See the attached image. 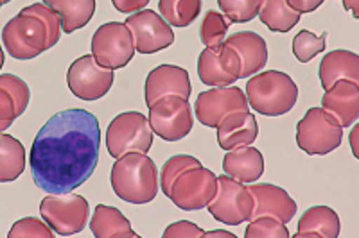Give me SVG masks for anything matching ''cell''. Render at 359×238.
<instances>
[{"mask_svg":"<svg viewBox=\"0 0 359 238\" xmlns=\"http://www.w3.org/2000/svg\"><path fill=\"white\" fill-rule=\"evenodd\" d=\"M101 127L95 115L72 108L53 115L38 131L29 167L38 188L65 194L90 179L99 163Z\"/></svg>","mask_w":359,"mask_h":238,"instance_id":"obj_1","label":"cell"},{"mask_svg":"<svg viewBox=\"0 0 359 238\" xmlns=\"http://www.w3.org/2000/svg\"><path fill=\"white\" fill-rule=\"evenodd\" d=\"M110 181L115 195L130 204H147L158 194V170L144 153H128L117 158Z\"/></svg>","mask_w":359,"mask_h":238,"instance_id":"obj_2","label":"cell"},{"mask_svg":"<svg viewBox=\"0 0 359 238\" xmlns=\"http://www.w3.org/2000/svg\"><path fill=\"white\" fill-rule=\"evenodd\" d=\"M246 101L259 115L282 117L297 104L298 86L280 70L257 72L246 83Z\"/></svg>","mask_w":359,"mask_h":238,"instance_id":"obj_3","label":"cell"},{"mask_svg":"<svg viewBox=\"0 0 359 238\" xmlns=\"http://www.w3.org/2000/svg\"><path fill=\"white\" fill-rule=\"evenodd\" d=\"M343 127L322 108H309L297 124V146L309 156H325L341 146Z\"/></svg>","mask_w":359,"mask_h":238,"instance_id":"obj_4","label":"cell"},{"mask_svg":"<svg viewBox=\"0 0 359 238\" xmlns=\"http://www.w3.org/2000/svg\"><path fill=\"white\" fill-rule=\"evenodd\" d=\"M151 146L153 130L140 111H124L108 125L107 149L111 158H121L128 153L147 154Z\"/></svg>","mask_w":359,"mask_h":238,"instance_id":"obj_5","label":"cell"},{"mask_svg":"<svg viewBox=\"0 0 359 238\" xmlns=\"http://www.w3.org/2000/svg\"><path fill=\"white\" fill-rule=\"evenodd\" d=\"M40 215L54 233L70 237L81 233L86 227L90 206L88 201L79 194H50L41 199Z\"/></svg>","mask_w":359,"mask_h":238,"instance_id":"obj_6","label":"cell"},{"mask_svg":"<svg viewBox=\"0 0 359 238\" xmlns=\"http://www.w3.org/2000/svg\"><path fill=\"white\" fill-rule=\"evenodd\" d=\"M208 214L226 226H239L252 218L253 197L248 186L230 176H217V192L207 204Z\"/></svg>","mask_w":359,"mask_h":238,"instance_id":"obj_7","label":"cell"},{"mask_svg":"<svg viewBox=\"0 0 359 238\" xmlns=\"http://www.w3.org/2000/svg\"><path fill=\"white\" fill-rule=\"evenodd\" d=\"M135 52L133 34L124 22L102 24L92 36V56L104 69H124L133 59Z\"/></svg>","mask_w":359,"mask_h":238,"instance_id":"obj_8","label":"cell"},{"mask_svg":"<svg viewBox=\"0 0 359 238\" xmlns=\"http://www.w3.org/2000/svg\"><path fill=\"white\" fill-rule=\"evenodd\" d=\"M2 43L15 59H34L47 49V29L43 22L31 15L13 17L2 29Z\"/></svg>","mask_w":359,"mask_h":238,"instance_id":"obj_9","label":"cell"},{"mask_svg":"<svg viewBox=\"0 0 359 238\" xmlns=\"http://www.w3.org/2000/svg\"><path fill=\"white\" fill-rule=\"evenodd\" d=\"M149 125L153 134L165 141L184 140L192 131L194 118H192L189 99L178 95H165L149 106Z\"/></svg>","mask_w":359,"mask_h":238,"instance_id":"obj_10","label":"cell"},{"mask_svg":"<svg viewBox=\"0 0 359 238\" xmlns=\"http://www.w3.org/2000/svg\"><path fill=\"white\" fill-rule=\"evenodd\" d=\"M115 72L97 65L92 54L78 57L67 72V85L72 95L86 102L99 101L111 90Z\"/></svg>","mask_w":359,"mask_h":238,"instance_id":"obj_11","label":"cell"},{"mask_svg":"<svg viewBox=\"0 0 359 238\" xmlns=\"http://www.w3.org/2000/svg\"><path fill=\"white\" fill-rule=\"evenodd\" d=\"M217 192V178L212 170L196 167L182 172L176 178L169 199L180 210L198 211L207 208Z\"/></svg>","mask_w":359,"mask_h":238,"instance_id":"obj_12","label":"cell"},{"mask_svg":"<svg viewBox=\"0 0 359 238\" xmlns=\"http://www.w3.org/2000/svg\"><path fill=\"white\" fill-rule=\"evenodd\" d=\"M124 24L133 34L135 50L140 54L149 56L175 43L172 27L153 9H142L139 13L128 15Z\"/></svg>","mask_w":359,"mask_h":238,"instance_id":"obj_13","label":"cell"},{"mask_svg":"<svg viewBox=\"0 0 359 238\" xmlns=\"http://www.w3.org/2000/svg\"><path fill=\"white\" fill-rule=\"evenodd\" d=\"M194 111L201 124L216 130L226 115L233 111H250V106L241 88L232 85L216 86L198 95Z\"/></svg>","mask_w":359,"mask_h":238,"instance_id":"obj_14","label":"cell"},{"mask_svg":"<svg viewBox=\"0 0 359 238\" xmlns=\"http://www.w3.org/2000/svg\"><path fill=\"white\" fill-rule=\"evenodd\" d=\"M241 59L229 45L205 47L198 57V76L205 86H230L239 81Z\"/></svg>","mask_w":359,"mask_h":238,"instance_id":"obj_15","label":"cell"},{"mask_svg":"<svg viewBox=\"0 0 359 238\" xmlns=\"http://www.w3.org/2000/svg\"><path fill=\"white\" fill-rule=\"evenodd\" d=\"M192 93V85L189 72L182 66L158 65L147 74L144 85V101L147 108L165 95H178L189 99Z\"/></svg>","mask_w":359,"mask_h":238,"instance_id":"obj_16","label":"cell"},{"mask_svg":"<svg viewBox=\"0 0 359 238\" xmlns=\"http://www.w3.org/2000/svg\"><path fill=\"white\" fill-rule=\"evenodd\" d=\"M248 190L253 197L252 218L271 215L287 224L297 215V202L280 186L269 185V183H250Z\"/></svg>","mask_w":359,"mask_h":238,"instance_id":"obj_17","label":"cell"},{"mask_svg":"<svg viewBox=\"0 0 359 238\" xmlns=\"http://www.w3.org/2000/svg\"><path fill=\"white\" fill-rule=\"evenodd\" d=\"M322 109L336 118L341 127H351L359 117V85L352 81H336L322 97Z\"/></svg>","mask_w":359,"mask_h":238,"instance_id":"obj_18","label":"cell"},{"mask_svg":"<svg viewBox=\"0 0 359 238\" xmlns=\"http://www.w3.org/2000/svg\"><path fill=\"white\" fill-rule=\"evenodd\" d=\"M224 45L232 47L241 59L239 79L261 72L268 63V47L261 34L253 31H241L224 38Z\"/></svg>","mask_w":359,"mask_h":238,"instance_id":"obj_19","label":"cell"},{"mask_svg":"<svg viewBox=\"0 0 359 238\" xmlns=\"http://www.w3.org/2000/svg\"><path fill=\"white\" fill-rule=\"evenodd\" d=\"M217 144L223 150L252 146L259 136V125L255 115L250 111H233L219 122Z\"/></svg>","mask_w":359,"mask_h":238,"instance_id":"obj_20","label":"cell"},{"mask_svg":"<svg viewBox=\"0 0 359 238\" xmlns=\"http://www.w3.org/2000/svg\"><path fill=\"white\" fill-rule=\"evenodd\" d=\"M223 170L226 176L239 183H255L264 174V156L253 146L237 147L226 150L223 160Z\"/></svg>","mask_w":359,"mask_h":238,"instance_id":"obj_21","label":"cell"},{"mask_svg":"<svg viewBox=\"0 0 359 238\" xmlns=\"http://www.w3.org/2000/svg\"><path fill=\"white\" fill-rule=\"evenodd\" d=\"M318 76L323 90H329L341 79L359 85V56L351 50H331L322 57Z\"/></svg>","mask_w":359,"mask_h":238,"instance_id":"obj_22","label":"cell"},{"mask_svg":"<svg viewBox=\"0 0 359 238\" xmlns=\"http://www.w3.org/2000/svg\"><path fill=\"white\" fill-rule=\"evenodd\" d=\"M90 230L95 238H139L131 227L130 218L115 206L97 204L90 218Z\"/></svg>","mask_w":359,"mask_h":238,"instance_id":"obj_23","label":"cell"},{"mask_svg":"<svg viewBox=\"0 0 359 238\" xmlns=\"http://www.w3.org/2000/svg\"><path fill=\"white\" fill-rule=\"evenodd\" d=\"M339 217L329 206H313L298 222V233L294 238H336L339 237Z\"/></svg>","mask_w":359,"mask_h":238,"instance_id":"obj_24","label":"cell"},{"mask_svg":"<svg viewBox=\"0 0 359 238\" xmlns=\"http://www.w3.org/2000/svg\"><path fill=\"white\" fill-rule=\"evenodd\" d=\"M41 2L60 15L62 31L67 34L85 27L95 13V0H41Z\"/></svg>","mask_w":359,"mask_h":238,"instance_id":"obj_25","label":"cell"},{"mask_svg":"<svg viewBox=\"0 0 359 238\" xmlns=\"http://www.w3.org/2000/svg\"><path fill=\"white\" fill-rule=\"evenodd\" d=\"M25 170V147L18 138L0 133V183H11Z\"/></svg>","mask_w":359,"mask_h":238,"instance_id":"obj_26","label":"cell"},{"mask_svg":"<svg viewBox=\"0 0 359 238\" xmlns=\"http://www.w3.org/2000/svg\"><path fill=\"white\" fill-rule=\"evenodd\" d=\"M257 17L271 33H290L302 15L291 9L286 0H262Z\"/></svg>","mask_w":359,"mask_h":238,"instance_id":"obj_27","label":"cell"},{"mask_svg":"<svg viewBox=\"0 0 359 238\" xmlns=\"http://www.w3.org/2000/svg\"><path fill=\"white\" fill-rule=\"evenodd\" d=\"M201 0H158L160 17L171 27H187L200 17Z\"/></svg>","mask_w":359,"mask_h":238,"instance_id":"obj_28","label":"cell"},{"mask_svg":"<svg viewBox=\"0 0 359 238\" xmlns=\"http://www.w3.org/2000/svg\"><path fill=\"white\" fill-rule=\"evenodd\" d=\"M196 167H201L200 160L194 156H189V154H176V156L169 158L168 162L163 163L162 172H160V188H162L163 195L169 197L172 185H175L180 174L189 169H196Z\"/></svg>","mask_w":359,"mask_h":238,"instance_id":"obj_29","label":"cell"},{"mask_svg":"<svg viewBox=\"0 0 359 238\" xmlns=\"http://www.w3.org/2000/svg\"><path fill=\"white\" fill-rule=\"evenodd\" d=\"M230 22L226 20L223 13H217L214 9L205 15L203 22H201L200 36L205 47H217V45L224 43V38L229 36Z\"/></svg>","mask_w":359,"mask_h":238,"instance_id":"obj_30","label":"cell"},{"mask_svg":"<svg viewBox=\"0 0 359 238\" xmlns=\"http://www.w3.org/2000/svg\"><path fill=\"white\" fill-rule=\"evenodd\" d=\"M20 13L22 15L36 17L43 22L45 29H47V49H53L54 45L60 41V36H62V20H60V15H57L53 8L43 4V2H36V4L27 6V8L22 9Z\"/></svg>","mask_w":359,"mask_h":238,"instance_id":"obj_31","label":"cell"},{"mask_svg":"<svg viewBox=\"0 0 359 238\" xmlns=\"http://www.w3.org/2000/svg\"><path fill=\"white\" fill-rule=\"evenodd\" d=\"M262 0H217L221 13L230 24H245L259 15Z\"/></svg>","mask_w":359,"mask_h":238,"instance_id":"obj_32","label":"cell"},{"mask_svg":"<svg viewBox=\"0 0 359 238\" xmlns=\"http://www.w3.org/2000/svg\"><path fill=\"white\" fill-rule=\"evenodd\" d=\"M325 40L327 33H322L320 36H316V34L307 31V29H302V31L293 38L294 57H297L300 63H309L316 54L325 50Z\"/></svg>","mask_w":359,"mask_h":238,"instance_id":"obj_33","label":"cell"},{"mask_svg":"<svg viewBox=\"0 0 359 238\" xmlns=\"http://www.w3.org/2000/svg\"><path fill=\"white\" fill-rule=\"evenodd\" d=\"M248 222L245 231L246 238H290L286 224L271 215H261Z\"/></svg>","mask_w":359,"mask_h":238,"instance_id":"obj_34","label":"cell"},{"mask_svg":"<svg viewBox=\"0 0 359 238\" xmlns=\"http://www.w3.org/2000/svg\"><path fill=\"white\" fill-rule=\"evenodd\" d=\"M0 88L6 90L11 95L17 118L24 115V111L29 106V101H31V92H29L27 83L18 76H13V74H0Z\"/></svg>","mask_w":359,"mask_h":238,"instance_id":"obj_35","label":"cell"},{"mask_svg":"<svg viewBox=\"0 0 359 238\" xmlns=\"http://www.w3.org/2000/svg\"><path fill=\"white\" fill-rule=\"evenodd\" d=\"M54 231L43 218L25 217L17 220L9 230V238H54Z\"/></svg>","mask_w":359,"mask_h":238,"instance_id":"obj_36","label":"cell"},{"mask_svg":"<svg viewBox=\"0 0 359 238\" xmlns=\"http://www.w3.org/2000/svg\"><path fill=\"white\" fill-rule=\"evenodd\" d=\"M205 231L200 226H196L194 222L189 220H178L172 222L171 226L165 227L162 237L163 238H201Z\"/></svg>","mask_w":359,"mask_h":238,"instance_id":"obj_37","label":"cell"},{"mask_svg":"<svg viewBox=\"0 0 359 238\" xmlns=\"http://www.w3.org/2000/svg\"><path fill=\"white\" fill-rule=\"evenodd\" d=\"M15 120H17V113H15L11 95L6 90L0 88V133L9 130Z\"/></svg>","mask_w":359,"mask_h":238,"instance_id":"obj_38","label":"cell"},{"mask_svg":"<svg viewBox=\"0 0 359 238\" xmlns=\"http://www.w3.org/2000/svg\"><path fill=\"white\" fill-rule=\"evenodd\" d=\"M114 8L123 15H133V13H139L149 4V0H111Z\"/></svg>","mask_w":359,"mask_h":238,"instance_id":"obj_39","label":"cell"},{"mask_svg":"<svg viewBox=\"0 0 359 238\" xmlns=\"http://www.w3.org/2000/svg\"><path fill=\"white\" fill-rule=\"evenodd\" d=\"M287 6L291 9H294L300 15H307V13H313L323 4V0H286Z\"/></svg>","mask_w":359,"mask_h":238,"instance_id":"obj_40","label":"cell"},{"mask_svg":"<svg viewBox=\"0 0 359 238\" xmlns=\"http://www.w3.org/2000/svg\"><path fill=\"white\" fill-rule=\"evenodd\" d=\"M343 8L352 13V17L359 18V0H341Z\"/></svg>","mask_w":359,"mask_h":238,"instance_id":"obj_41","label":"cell"},{"mask_svg":"<svg viewBox=\"0 0 359 238\" xmlns=\"http://www.w3.org/2000/svg\"><path fill=\"white\" fill-rule=\"evenodd\" d=\"M354 127H352L351 131V147H352V154H354V158H358L359 160V153H358V130L359 125L358 124H352Z\"/></svg>","mask_w":359,"mask_h":238,"instance_id":"obj_42","label":"cell"},{"mask_svg":"<svg viewBox=\"0 0 359 238\" xmlns=\"http://www.w3.org/2000/svg\"><path fill=\"white\" fill-rule=\"evenodd\" d=\"M203 237L207 238H216V237H224V238H236V234L230 233V231H205Z\"/></svg>","mask_w":359,"mask_h":238,"instance_id":"obj_43","label":"cell"},{"mask_svg":"<svg viewBox=\"0 0 359 238\" xmlns=\"http://www.w3.org/2000/svg\"><path fill=\"white\" fill-rule=\"evenodd\" d=\"M4 63H6V56H4V50H2V45H0V70H2Z\"/></svg>","mask_w":359,"mask_h":238,"instance_id":"obj_44","label":"cell"},{"mask_svg":"<svg viewBox=\"0 0 359 238\" xmlns=\"http://www.w3.org/2000/svg\"><path fill=\"white\" fill-rule=\"evenodd\" d=\"M8 2H11V0H2V6H4V4H8Z\"/></svg>","mask_w":359,"mask_h":238,"instance_id":"obj_45","label":"cell"},{"mask_svg":"<svg viewBox=\"0 0 359 238\" xmlns=\"http://www.w3.org/2000/svg\"><path fill=\"white\" fill-rule=\"evenodd\" d=\"M0 8H2V0H0Z\"/></svg>","mask_w":359,"mask_h":238,"instance_id":"obj_46","label":"cell"}]
</instances>
